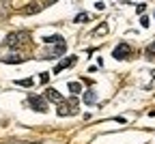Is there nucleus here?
Instances as JSON below:
<instances>
[{
	"instance_id": "f257e3e1",
	"label": "nucleus",
	"mask_w": 155,
	"mask_h": 144,
	"mask_svg": "<svg viewBox=\"0 0 155 144\" xmlns=\"http://www.w3.org/2000/svg\"><path fill=\"white\" fill-rule=\"evenodd\" d=\"M28 41V32L26 30H17V32H9L5 37V45L9 47H19V45H24Z\"/></svg>"
},
{
	"instance_id": "f03ea898",
	"label": "nucleus",
	"mask_w": 155,
	"mask_h": 144,
	"mask_svg": "<svg viewBox=\"0 0 155 144\" xmlns=\"http://www.w3.org/2000/svg\"><path fill=\"white\" fill-rule=\"evenodd\" d=\"M26 103H28V108L35 110V112H41V114L48 112V101H45L43 97H39V95H28Z\"/></svg>"
},
{
	"instance_id": "7ed1b4c3",
	"label": "nucleus",
	"mask_w": 155,
	"mask_h": 144,
	"mask_svg": "<svg viewBox=\"0 0 155 144\" xmlns=\"http://www.w3.org/2000/svg\"><path fill=\"white\" fill-rule=\"evenodd\" d=\"M129 54H131V47H129L127 43H119V45L112 50V56H114L116 60H127Z\"/></svg>"
},
{
	"instance_id": "20e7f679",
	"label": "nucleus",
	"mask_w": 155,
	"mask_h": 144,
	"mask_svg": "<svg viewBox=\"0 0 155 144\" xmlns=\"http://www.w3.org/2000/svg\"><path fill=\"white\" fill-rule=\"evenodd\" d=\"M67 52V43H61V45H56V47H52V50H48L41 58H58V56H63Z\"/></svg>"
},
{
	"instance_id": "39448f33",
	"label": "nucleus",
	"mask_w": 155,
	"mask_h": 144,
	"mask_svg": "<svg viewBox=\"0 0 155 144\" xmlns=\"http://www.w3.org/2000/svg\"><path fill=\"white\" fill-rule=\"evenodd\" d=\"M82 101H84V106H95L97 103V93L93 88H86L82 93Z\"/></svg>"
},
{
	"instance_id": "423d86ee",
	"label": "nucleus",
	"mask_w": 155,
	"mask_h": 144,
	"mask_svg": "<svg viewBox=\"0 0 155 144\" xmlns=\"http://www.w3.org/2000/svg\"><path fill=\"white\" fill-rule=\"evenodd\" d=\"M45 99H50V101H56V103H63V95L58 93L56 88H45Z\"/></svg>"
},
{
	"instance_id": "0eeeda50",
	"label": "nucleus",
	"mask_w": 155,
	"mask_h": 144,
	"mask_svg": "<svg viewBox=\"0 0 155 144\" xmlns=\"http://www.w3.org/2000/svg\"><path fill=\"white\" fill-rule=\"evenodd\" d=\"M73 63H75V58H73V56H71V58H65V60H61V63H58V65L54 67V73H61V71H65V69H67V67H71Z\"/></svg>"
},
{
	"instance_id": "6e6552de",
	"label": "nucleus",
	"mask_w": 155,
	"mask_h": 144,
	"mask_svg": "<svg viewBox=\"0 0 155 144\" xmlns=\"http://www.w3.org/2000/svg\"><path fill=\"white\" fill-rule=\"evenodd\" d=\"M43 43H54V45H61V43H65V39H63L61 34H48V37H43Z\"/></svg>"
},
{
	"instance_id": "1a4fd4ad",
	"label": "nucleus",
	"mask_w": 155,
	"mask_h": 144,
	"mask_svg": "<svg viewBox=\"0 0 155 144\" xmlns=\"http://www.w3.org/2000/svg\"><path fill=\"white\" fill-rule=\"evenodd\" d=\"M0 60H2V63H24V56H17V54H13V56H0Z\"/></svg>"
},
{
	"instance_id": "9d476101",
	"label": "nucleus",
	"mask_w": 155,
	"mask_h": 144,
	"mask_svg": "<svg viewBox=\"0 0 155 144\" xmlns=\"http://www.w3.org/2000/svg\"><path fill=\"white\" fill-rule=\"evenodd\" d=\"M75 112H78L75 108H65V103L58 106V116H69V114H75Z\"/></svg>"
},
{
	"instance_id": "9b49d317",
	"label": "nucleus",
	"mask_w": 155,
	"mask_h": 144,
	"mask_svg": "<svg viewBox=\"0 0 155 144\" xmlns=\"http://www.w3.org/2000/svg\"><path fill=\"white\" fill-rule=\"evenodd\" d=\"M69 93L71 95H80L82 93V84L80 82H69Z\"/></svg>"
},
{
	"instance_id": "f8f14e48",
	"label": "nucleus",
	"mask_w": 155,
	"mask_h": 144,
	"mask_svg": "<svg viewBox=\"0 0 155 144\" xmlns=\"http://www.w3.org/2000/svg\"><path fill=\"white\" fill-rule=\"evenodd\" d=\"M75 22H82V24H86V22H91V15H88L86 11H82V13H78V15H75Z\"/></svg>"
},
{
	"instance_id": "ddd939ff",
	"label": "nucleus",
	"mask_w": 155,
	"mask_h": 144,
	"mask_svg": "<svg viewBox=\"0 0 155 144\" xmlns=\"http://www.w3.org/2000/svg\"><path fill=\"white\" fill-rule=\"evenodd\" d=\"M15 84H17V86H32V84H35V80H32V77H26V80H15Z\"/></svg>"
},
{
	"instance_id": "4468645a",
	"label": "nucleus",
	"mask_w": 155,
	"mask_h": 144,
	"mask_svg": "<svg viewBox=\"0 0 155 144\" xmlns=\"http://www.w3.org/2000/svg\"><path fill=\"white\" fill-rule=\"evenodd\" d=\"M43 7H45L43 2H41V5H32V7H26V9H24V13H37V11H41Z\"/></svg>"
},
{
	"instance_id": "2eb2a0df",
	"label": "nucleus",
	"mask_w": 155,
	"mask_h": 144,
	"mask_svg": "<svg viewBox=\"0 0 155 144\" xmlns=\"http://www.w3.org/2000/svg\"><path fill=\"white\" fill-rule=\"evenodd\" d=\"M147 58H155V41L147 47Z\"/></svg>"
},
{
	"instance_id": "dca6fc26",
	"label": "nucleus",
	"mask_w": 155,
	"mask_h": 144,
	"mask_svg": "<svg viewBox=\"0 0 155 144\" xmlns=\"http://www.w3.org/2000/svg\"><path fill=\"white\" fill-rule=\"evenodd\" d=\"M108 32V24H101V26H97V30H95V34L99 37V34H106Z\"/></svg>"
},
{
	"instance_id": "f3484780",
	"label": "nucleus",
	"mask_w": 155,
	"mask_h": 144,
	"mask_svg": "<svg viewBox=\"0 0 155 144\" xmlns=\"http://www.w3.org/2000/svg\"><path fill=\"white\" fill-rule=\"evenodd\" d=\"M140 24H142V28H149V17H140Z\"/></svg>"
},
{
	"instance_id": "a211bd4d",
	"label": "nucleus",
	"mask_w": 155,
	"mask_h": 144,
	"mask_svg": "<svg viewBox=\"0 0 155 144\" xmlns=\"http://www.w3.org/2000/svg\"><path fill=\"white\" fill-rule=\"evenodd\" d=\"M39 80H41V82H48V80H50V73H41V75H39Z\"/></svg>"
},
{
	"instance_id": "6ab92c4d",
	"label": "nucleus",
	"mask_w": 155,
	"mask_h": 144,
	"mask_svg": "<svg viewBox=\"0 0 155 144\" xmlns=\"http://www.w3.org/2000/svg\"><path fill=\"white\" fill-rule=\"evenodd\" d=\"M95 7H97V11H104L106 5H104V2H95Z\"/></svg>"
},
{
	"instance_id": "aec40b11",
	"label": "nucleus",
	"mask_w": 155,
	"mask_h": 144,
	"mask_svg": "<svg viewBox=\"0 0 155 144\" xmlns=\"http://www.w3.org/2000/svg\"><path fill=\"white\" fill-rule=\"evenodd\" d=\"M144 9H147V5H138V7H136V11H138V13H142Z\"/></svg>"
},
{
	"instance_id": "412c9836",
	"label": "nucleus",
	"mask_w": 155,
	"mask_h": 144,
	"mask_svg": "<svg viewBox=\"0 0 155 144\" xmlns=\"http://www.w3.org/2000/svg\"><path fill=\"white\" fill-rule=\"evenodd\" d=\"M151 75H153V77H155V69H153V73H151Z\"/></svg>"
}]
</instances>
